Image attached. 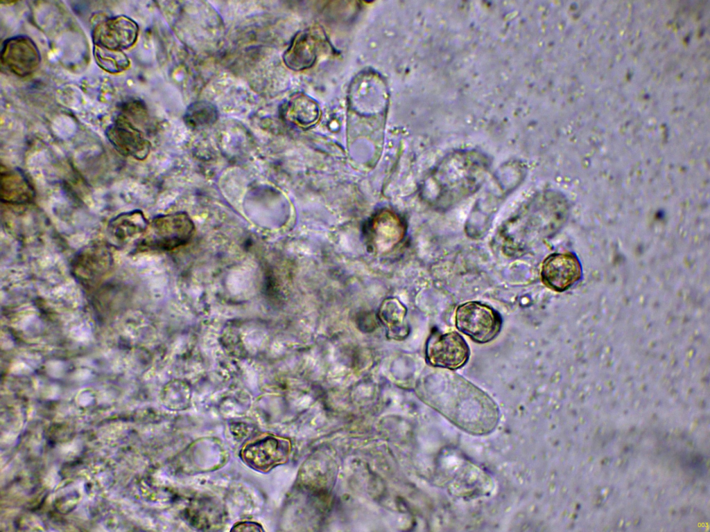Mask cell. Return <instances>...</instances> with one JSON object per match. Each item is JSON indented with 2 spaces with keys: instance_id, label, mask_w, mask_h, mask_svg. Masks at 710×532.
Masks as SVG:
<instances>
[{
  "instance_id": "1",
  "label": "cell",
  "mask_w": 710,
  "mask_h": 532,
  "mask_svg": "<svg viewBox=\"0 0 710 532\" xmlns=\"http://www.w3.org/2000/svg\"><path fill=\"white\" fill-rule=\"evenodd\" d=\"M490 161L483 153L460 150L444 157L427 181V200L435 209L447 211L477 192L484 184Z\"/></svg>"
},
{
  "instance_id": "2",
  "label": "cell",
  "mask_w": 710,
  "mask_h": 532,
  "mask_svg": "<svg viewBox=\"0 0 710 532\" xmlns=\"http://www.w3.org/2000/svg\"><path fill=\"white\" fill-rule=\"evenodd\" d=\"M562 200L553 193L537 194L501 226L499 238L508 252L528 250L550 237L563 220Z\"/></svg>"
},
{
  "instance_id": "3",
  "label": "cell",
  "mask_w": 710,
  "mask_h": 532,
  "mask_svg": "<svg viewBox=\"0 0 710 532\" xmlns=\"http://www.w3.org/2000/svg\"><path fill=\"white\" fill-rule=\"evenodd\" d=\"M194 231V224L185 212L157 216L148 224L139 245L152 249L171 250L186 245Z\"/></svg>"
},
{
  "instance_id": "4",
  "label": "cell",
  "mask_w": 710,
  "mask_h": 532,
  "mask_svg": "<svg viewBox=\"0 0 710 532\" xmlns=\"http://www.w3.org/2000/svg\"><path fill=\"white\" fill-rule=\"evenodd\" d=\"M455 322L459 331L478 344L492 341L502 327L501 314L491 306L478 301L460 305L456 311Z\"/></svg>"
},
{
  "instance_id": "5",
  "label": "cell",
  "mask_w": 710,
  "mask_h": 532,
  "mask_svg": "<svg viewBox=\"0 0 710 532\" xmlns=\"http://www.w3.org/2000/svg\"><path fill=\"white\" fill-rule=\"evenodd\" d=\"M289 439L272 434L261 435L248 442L241 451L242 460L252 469L268 472L285 463L291 452Z\"/></svg>"
},
{
  "instance_id": "6",
  "label": "cell",
  "mask_w": 710,
  "mask_h": 532,
  "mask_svg": "<svg viewBox=\"0 0 710 532\" xmlns=\"http://www.w3.org/2000/svg\"><path fill=\"white\" fill-rule=\"evenodd\" d=\"M426 360L431 366L456 370L469 359V347L458 332L432 333L426 346Z\"/></svg>"
},
{
  "instance_id": "7",
  "label": "cell",
  "mask_w": 710,
  "mask_h": 532,
  "mask_svg": "<svg viewBox=\"0 0 710 532\" xmlns=\"http://www.w3.org/2000/svg\"><path fill=\"white\" fill-rule=\"evenodd\" d=\"M139 26L129 17H107L96 23L92 32L94 46L121 51L132 47L137 41Z\"/></svg>"
},
{
  "instance_id": "8",
  "label": "cell",
  "mask_w": 710,
  "mask_h": 532,
  "mask_svg": "<svg viewBox=\"0 0 710 532\" xmlns=\"http://www.w3.org/2000/svg\"><path fill=\"white\" fill-rule=\"evenodd\" d=\"M0 59L3 67L19 77L31 75L41 62L38 47L26 35L6 39L1 45Z\"/></svg>"
},
{
  "instance_id": "9",
  "label": "cell",
  "mask_w": 710,
  "mask_h": 532,
  "mask_svg": "<svg viewBox=\"0 0 710 532\" xmlns=\"http://www.w3.org/2000/svg\"><path fill=\"white\" fill-rule=\"evenodd\" d=\"M542 283L549 289L562 292L575 284L582 276L578 258L571 253H555L542 262L540 271Z\"/></svg>"
},
{
  "instance_id": "10",
  "label": "cell",
  "mask_w": 710,
  "mask_h": 532,
  "mask_svg": "<svg viewBox=\"0 0 710 532\" xmlns=\"http://www.w3.org/2000/svg\"><path fill=\"white\" fill-rule=\"evenodd\" d=\"M105 136L114 149L123 156L144 160L150 153V141L139 128L119 114L107 127Z\"/></svg>"
},
{
  "instance_id": "11",
  "label": "cell",
  "mask_w": 710,
  "mask_h": 532,
  "mask_svg": "<svg viewBox=\"0 0 710 532\" xmlns=\"http://www.w3.org/2000/svg\"><path fill=\"white\" fill-rule=\"evenodd\" d=\"M149 222L139 210L121 213L108 223V238L116 244L123 245L129 241L142 238Z\"/></svg>"
},
{
  "instance_id": "12",
  "label": "cell",
  "mask_w": 710,
  "mask_h": 532,
  "mask_svg": "<svg viewBox=\"0 0 710 532\" xmlns=\"http://www.w3.org/2000/svg\"><path fill=\"white\" fill-rule=\"evenodd\" d=\"M35 197L34 188L27 176L17 168L1 170V200L8 204L30 203Z\"/></svg>"
},
{
  "instance_id": "13",
  "label": "cell",
  "mask_w": 710,
  "mask_h": 532,
  "mask_svg": "<svg viewBox=\"0 0 710 532\" xmlns=\"http://www.w3.org/2000/svg\"><path fill=\"white\" fill-rule=\"evenodd\" d=\"M378 317L384 326L389 338L402 340L408 336L409 327L406 319V309L398 299H385L379 310Z\"/></svg>"
},
{
  "instance_id": "14",
  "label": "cell",
  "mask_w": 710,
  "mask_h": 532,
  "mask_svg": "<svg viewBox=\"0 0 710 532\" xmlns=\"http://www.w3.org/2000/svg\"><path fill=\"white\" fill-rule=\"evenodd\" d=\"M315 42L306 32L295 36L284 54L286 66L294 70L310 66L315 59Z\"/></svg>"
},
{
  "instance_id": "15",
  "label": "cell",
  "mask_w": 710,
  "mask_h": 532,
  "mask_svg": "<svg viewBox=\"0 0 710 532\" xmlns=\"http://www.w3.org/2000/svg\"><path fill=\"white\" fill-rule=\"evenodd\" d=\"M282 116L293 125L306 127L317 121V106L304 96H295L286 102L281 109Z\"/></svg>"
},
{
  "instance_id": "16",
  "label": "cell",
  "mask_w": 710,
  "mask_h": 532,
  "mask_svg": "<svg viewBox=\"0 0 710 532\" xmlns=\"http://www.w3.org/2000/svg\"><path fill=\"white\" fill-rule=\"evenodd\" d=\"M218 117V109L213 103L207 100H198L189 105L183 118L189 127L200 129L213 125Z\"/></svg>"
},
{
  "instance_id": "17",
  "label": "cell",
  "mask_w": 710,
  "mask_h": 532,
  "mask_svg": "<svg viewBox=\"0 0 710 532\" xmlns=\"http://www.w3.org/2000/svg\"><path fill=\"white\" fill-rule=\"evenodd\" d=\"M94 57L96 63L103 71L116 74L127 70L130 61L121 51H114L94 45Z\"/></svg>"
},
{
  "instance_id": "18",
  "label": "cell",
  "mask_w": 710,
  "mask_h": 532,
  "mask_svg": "<svg viewBox=\"0 0 710 532\" xmlns=\"http://www.w3.org/2000/svg\"><path fill=\"white\" fill-rule=\"evenodd\" d=\"M231 531H263L262 526L254 522L243 521L236 523Z\"/></svg>"
}]
</instances>
